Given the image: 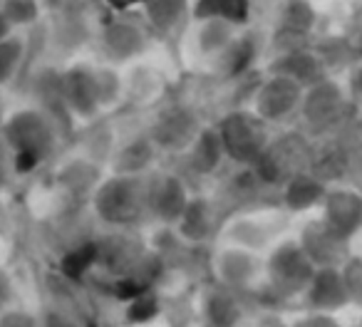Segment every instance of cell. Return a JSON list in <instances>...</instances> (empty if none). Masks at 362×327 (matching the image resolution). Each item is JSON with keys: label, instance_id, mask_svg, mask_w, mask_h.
I'll list each match as a JSON object with an SVG mask.
<instances>
[{"label": "cell", "instance_id": "cell-1", "mask_svg": "<svg viewBox=\"0 0 362 327\" xmlns=\"http://www.w3.org/2000/svg\"><path fill=\"white\" fill-rule=\"evenodd\" d=\"M313 167V149L308 144L305 134L300 131H288L266 146L263 156L256 161V167L251 169L266 186L283 189L293 177L303 172H310Z\"/></svg>", "mask_w": 362, "mask_h": 327}, {"label": "cell", "instance_id": "cell-2", "mask_svg": "<svg viewBox=\"0 0 362 327\" xmlns=\"http://www.w3.org/2000/svg\"><path fill=\"white\" fill-rule=\"evenodd\" d=\"M315 270L317 268L313 266V261L305 256V251H303L298 241L281 243V246L268 256L266 266H263L268 290L276 297H281V300L305 295Z\"/></svg>", "mask_w": 362, "mask_h": 327}, {"label": "cell", "instance_id": "cell-3", "mask_svg": "<svg viewBox=\"0 0 362 327\" xmlns=\"http://www.w3.org/2000/svg\"><path fill=\"white\" fill-rule=\"evenodd\" d=\"M218 136L226 156L251 169L271 144L268 121H263L256 112H231L228 117H223V121L218 124Z\"/></svg>", "mask_w": 362, "mask_h": 327}, {"label": "cell", "instance_id": "cell-4", "mask_svg": "<svg viewBox=\"0 0 362 327\" xmlns=\"http://www.w3.org/2000/svg\"><path fill=\"white\" fill-rule=\"evenodd\" d=\"M350 112L347 95L335 80H322L315 87L305 90L300 105V117L313 134H327L345 124V117Z\"/></svg>", "mask_w": 362, "mask_h": 327}, {"label": "cell", "instance_id": "cell-5", "mask_svg": "<svg viewBox=\"0 0 362 327\" xmlns=\"http://www.w3.org/2000/svg\"><path fill=\"white\" fill-rule=\"evenodd\" d=\"M305 87L288 80L283 75H268L253 95V112L268 124L291 119L293 114H300Z\"/></svg>", "mask_w": 362, "mask_h": 327}, {"label": "cell", "instance_id": "cell-6", "mask_svg": "<svg viewBox=\"0 0 362 327\" xmlns=\"http://www.w3.org/2000/svg\"><path fill=\"white\" fill-rule=\"evenodd\" d=\"M298 243H300V248L305 251V256L310 258L315 268H342L347 263V258H350V253H347V243L350 241L337 236L322 218L305 223Z\"/></svg>", "mask_w": 362, "mask_h": 327}, {"label": "cell", "instance_id": "cell-7", "mask_svg": "<svg viewBox=\"0 0 362 327\" xmlns=\"http://www.w3.org/2000/svg\"><path fill=\"white\" fill-rule=\"evenodd\" d=\"M313 28H315V11L310 3L308 0H288L278 16L273 45L278 52L308 47V37H310Z\"/></svg>", "mask_w": 362, "mask_h": 327}, {"label": "cell", "instance_id": "cell-8", "mask_svg": "<svg viewBox=\"0 0 362 327\" xmlns=\"http://www.w3.org/2000/svg\"><path fill=\"white\" fill-rule=\"evenodd\" d=\"M322 221L345 241H350L362 228V194L355 189H327L322 201Z\"/></svg>", "mask_w": 362, "mask_h": 327}, {"label": "cell", "instance_id": "cell-9", "mask_svg": "<svg viewBox=\"0 0 362 327\" xmlns=\"http://www.w3.org/2000/svg\"><path fill=\"white\" fill-rule=\"evenodd\" d=\"M303 300H305L308 310L313 312H332L335 315L340 307H345L350 302V292H347L340 268H317Z\"/></svg>", "mask_w": 362, "mask_h": 327}, {"label": "cell", "instance_id": "cell-10", "mask_svg": "<svg viewBox=\"0 0 362 327\" xmlns=\"http://www.w3.org/2000/svg\"><path fill=\"white\" fill-rule=\"evenodd\" d=\"M271 75H283L288 80L298 82L300 87L310 90L317 82L327 80V67L320 60L315 50L310 47H300V50H291V52H278L276 60L268 67Z\"/></svg>", "mask_w": 362, "mask_h": 327}, {"label": "cell", "instance_id": "cell-11", "mask_svg": "<svg viewBox=\"0 0 362 327\" xmlns=\"http://www.w3.org/2000/svg\"><path fill=\"white\" fill-rule=\"evenodd\" d=\"M327 194L325 179H320L315 172H303L293 177L286 186L281 189V203L288 211H308V208L322 206Z\"/></svg>", "mask_w": 362, "mask_h": 327}, {"label": "cell", "instance_id": "cell-12", "mask_svg": "<svg viewBox=\"0 0 362 327\" xmlns=\"http://www.w3.org/2000/svg\"><path fill=\"white\" fill-rule=\"evenodd\" d=\"M218 273L228 287H246L263 273V263L256 251L248 248H228L218 258Z\"/></svg>", "mask_w": 362, "mask_h": 327}, {"label": "cell", "instance_id": "cell-13", "mask_svg": "<svg viewBox=\"0 0 362 327\" xmlns=\"http://www.w3.org/2000/svg\"><path fill=\"white\" fill-rule=\"evenodd\" d=\"M197 18L221 20L228 25H246L251 18V0H199Z\"/></svg>", "mask_w": 362, "mask_h": 327}, {"label": "cell", "instance_id": "cell-14", "mask_svg": "<svg viewBox=\"0 0 362 327\" xmlns=\"http://www.w3.org/2000/svg\"><path fill=\"white\" fill-rule=\"evenodd\" d=\"M258 57V42L256 37H233L226 45V50L221 52V72H226L228 77H241L243 72L251 70V65Z\"/></svg>", "mask_w": 362, "mask_h": 327}, {"label": "cell", "instance_id": "cell-15", "mask_svg": "<svg viewBox=\"0 0 362 327\" xmlns=\"http://www.w3.org/2000/svg\"><path fill=\"white\" fill-rule=\"evenodd\" d=\"M226 156L221 144V136L218 131H204L199 134L197 144H194V164H197L199 172L209 174L221 164V159Z\"/></svg>", "mask_w": 362, "mask_h": 327}, {"label": "cell", "instance_id": "cell-16", "mask_svg": "<svg viewBox=\"0 0 362 327\" xmlns=\"http://www.w3.org/2000/svg\"><path fill=\"white\" fill-rule=\"evenodd\" d=\"M209 315H211L214 327H231L233 322L238 320L241 310H238L236 297H233L228 290H223L211 297V302H209Z\"/></svg>", "mask_w": 362, "mask_h": 327}, {"label": "cell", "instance_id": "cell-17", "mask_svg": "<svg viewBox=\"0 0 362 327\" xmlns=\"http://www.w3.org/2000/svg\"><path fill=\"white\" fill-rule=\"evenodd\" d=\"M184 228L192 238H206L211 231V211L206 203L197 201L184 211Z\"/></svg>", "mask_w": 362, "mask_h": 327}, {"label": "cell", "instance_id": "cell-18", "mask_svg": "<svg viewBox=\"0 0 362 327\" xmlns=\"http://www.w3.org/2000/svg\"><path fill=\"white\" fill-rule=\"evenodd\" d=\"M340 270H342V278H345L347 292H350V302H360L362 305V261L350 256Z\"/></svg>", "mask_w": 362, "mask_h": 327}, {"label": "cell", "instance_id": "cell-19", "mask_svg": "<svg viewBox=\"0 0 362 327\" xmlns=\"http://www.w3.org/2000/svg\"><path fill=\"white\" fill-rule=\"evenodd\" d=\"M95 256H97V251L92 246L70 253V256H67V261H65V273H67V275H72V278H80L82 273L90 268V263L95 261Z\"/></svg>", "mask_w": 362, "mask_h": 327}, {"label": "cell", "instance_id": "cell-20", "mask_svg": "<svg viewBox=\"0 0 362 327\" xmlns=\"http://www.w3.org/2000/svg\"><path fill=\"white\" fill-rule=\"evenodd\" d=\"M291 327H342V322L337 320L332 312H313L308 310L303 317H298Z\"/></svg>", "mask_w": 362, "mask_h": 327}, {"label": "cell", "instance_id": "cell-21", "mask_svg": "<svg viewBox=\"0 0 362 327\" xmlns=\"http://www.w3.org/2000/svg\"><path fill=\"white\" fill-rule=\"evenodd\" d=\"M256 327H288V325L281 320V317H276V315H266V317H261V320L256 322Z\"/></svg>", "mask_w": 362, "mask_h": 327}]
</instances>
